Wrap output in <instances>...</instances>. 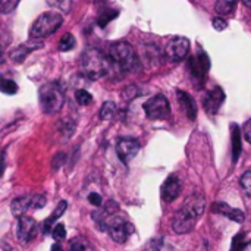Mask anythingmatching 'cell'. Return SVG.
Returning <instances> with one entry per match:
<instances>
[{
  "mask_svg": "<svg viewBox=\"0 0 251 251\" xmlns=\"http://www.w3.org/2000/svg\"><path fill=\"white\" fill-rule=\"evenodd\" d=\"M138 96H140V88L135 85H128L122 90V99L125 101H132Z\"/></svg>",
  "mask_w": 251,
  "mask_h": 251,
  "instance_id": "484cf974",
  "label": "cell"
},
{
  "mask_svg": "<svg viewBox=\"0 0 251 251\" xmlns=\"http://www.w3.org/2000/svg\"><path fill=\"white\" fill-rule=\"evenodd\" d=\"M88 201H90V204H93V206H96V207H100V206L103 204V199H101V196L97 194V193L88 194Z\"/></svg>",
  "mask_w": 251,
  "mask_h": 251,
  "instance_id": "836d02e7",
  "label": "cell"
},
{
  "mask_svg": "<svg viewBox=\"0 0 251 251\" xmlns=\"http://www.w3.org/2000/svg\"><path fill=\"white\" fill-rule=\"evenodd\" d=\"M41 47H43V41H41V40L29 38L28 41H25V43L16 46L15 49H12V50L9 51V57H10V60L15 62V63H22L31 51H34V50H37V49H41Z\"/></svg>",
  "mask_w": 251,
  "mask_h": 251,
  "instance_id": "4fadbf2b",
  "label": "cell"
},
{
  "mask_svg": "<svg viewBox=\"0 0 251 251\" xmlns=\"http://www.w3.org/2000/svg\"><path fill=\"white\" fill-rule=\"evenodd\" d=\"M140 151V143L134 138H121L116 144V154L124 165H128Z\"/></svg>",
  "mask_w": 251,
  "mask_h": 251,
  "instance_id": "7c38bea8",
  "label": "cell"
},
{
  "mask_svg": "<svg viewBox=\"0 0 251 251\" xmlns=\"http://www.w3.org/2000/svg\"><path fill=\"white\" fill-rule=\"evenodd\" d=\"M243 132H244V137L246 140L251 144V118L244 124V128H243Z\"/></svg>",
  "mask_w": 251,
  "mask_h": 251,
  "instance_id": "e575fe53",
  "label": "cell"
},
{
  "mask_svg": "<svg viewBox=\"0 0 251 251\" xmlns=\"http://www.w3.org/2000/svg\"><path fill=\"white\" fill-rule=\"evenodd\" d=\"M235 7H237V1H231V0H218L215 4V9L219 15H231Z\"/></svg>",
  "mask_w": 251,
  "mask_h": 251,
  "instance_id": "7402d4cb",
  "label": "cell"
},
{
  "mask_svg": "<svg viewBox=\"0 0 251 251\" xmlns=\"http://www.w3.org/2000/svg\"><path fill=\"white\" fill-rule=\"evenodd\" d=\"M146 115L149 119L153 121H159V119H165L171 115V104L169 100L163 96V94H156L151 99H149L144 106H143Z\"/></svg>",
  "mask_w": 251,
  "mask_h": 251,
  "instance_id": "ba28073f",
  "label": "cell"
},
{
  "mask_svg": "<svg viewBox=\"0 0 251 251\" xmlns=\"http://www.w3.org/2000/svg\"><path fill=\"white\" fill-rule=\"evenodd\" d=\"M188 69H190V75H191V79L194 81L196 87L201 88L206 81V76L209 74V69H210V60H209L207 53L203 50H199L196 56L190 57Z\"/></svg>",
  "mask_w": 251,
  "mask_h": 251,
  "instance_id": "8992f818",
  "label": "cell"
},
{
  "mask_svg": "<svg viewBox=\"0 0 251 251\" xmlns=\"http://www.w3.org/2000/svg\"><path fill=\"white\" fill-rule=\"evenodd\" d=\"M66 207H68V203L65 201V200H60L59 201V204L56 206V209L53 210V213L50 215V218L49 219H46V222H44V232H51V226H53V224L65 213V210H66Z\"/></svg>",
  "mask_w": 251,
  "mask_h": 251,
  "instance_id": "ac0fdd59",
  "label": "cell"
},
{
  "mask_svg": "<svg viewBox=\"0 0 251 251\" xmlns=\"http://www.w3.org/2000/svg\"><path fill=\"white\" fill-rule=\"evenodd\" d=\"M213 212L218 213V215H224L226 216L228 219H231L232 222L235 224H243L246 221V215L244 212H241L240 209H234L231 207L229 204L224 203V201H218L213 204Z\"/></svg>",
  "mask_w": 251,
  "mask_h": 251,
  "instance_id": "2e32d148",
  "label": "cell"
},
{
  "mask_svg": "<svg viewBox=\"0 0 251 251\" xmlns=\"http://www.w3.org/2000/svg\"><path fill=\"white\" fill-rule=\"evenodd\" d=\"M190 40L185 37H174L165 47V54L171 62H181L188 56Z\"/></svg>",
  "mask_w": 251,
  "mask_h": 251,
  "instance_id": "30bf717a",
  "label": "cell"
},
{
  "mask_svg": "<svg viewBox=\"0 0 251 251\" xmlns=\"http://www.w3.org/2000/svg\"><path fill=\"white\" fill-rule=\"evenodd\" d=\"M116 112H118V107H116V104L113 101H104L101 104V107H100L99 115H100L101 121H110V119L115 118Z\"/></svg>",
  "mask_w": 251,
  "mask_h": 251,
  "instance_id": "ffe728a7",
  "label": "cell"
},
{
  "mask_svg": "<svg viewBox=\"0 0 251 251\" xmlns=\"http://www.w3.org/2000/svg\"><path fill=\"white\" fill-rule=\"evenodd\" d=\"M244 6H246V7H249V9H251V1H250V0H246V1H244Z\"/></svg>",
  "mask_w": 251,
  "mask_h": 251,
  "instance_id": "74e56055",
  "label": "cell"
},
{
  "mask_svg": "<svg viewBox=\"0 0 251 251\" xmlns=\"http://www.w3.org/2000/svg\"><path fill=\"white\" fill-rule=\"evenodd\" d=\"M75 46H76V40H75V37L72 35V34H69V32H66V34H63L62 35V38H60V41H59V50L60 51H69V50H72V49H75Z\"/></svg>",
  "mask_w": 251,
  "mask_h": 251,
  "instance_id": "603a6c76",
  "label": "cell"
},
{
  "mask_svg": "<svg viewBox=\"0 0 251 251\" xmlns=\"http://www.w3.org/2000/svg\"><path fill=\"white\" fill-rule=\"evenodd\" d=\"M51 251H62V247H60V246H57V244H54V246L51 247Z\"/></svg>",
  "mask_w": 251,
  "mask_h": 251,
  "instance_id": "d590c367",
  "label": "cell"
},
{
  "mask_svg": "<svg viewBox=\"0 0 251 251\" xmlns=\"http://www.w3.org/2000/svg\"><path fill=\"white\" fill-rule=\"evenodd\" d=\"M47 203L44 196L40 194H32V196H24L19 199H15L10 204V210L12 215L16 216L18 219L25 216V212H28L29 209H41L44 207Z\"/></svg>",
  "mask_w": 251,
  "mask_h": 251,
  "instance_id": "9c48e42d",
  "label": "cell"
},
{
  "mask_svg": "<svg viewBox=\"0 0 251 251\" xmlns=\"http://www.w3.org/2000/svg\"><path fill=\"white\" fill-rule=\"evenodd\" d=\"M225 101V91L221 87H215L213 90H210L203 100V107L206 110L207 115H216L219 112V109L222 107Z\"/></svg>",
  "mask_w": 251,
  "mask_h": 251,
  "instance_id": "5bb4252c",
  "label": "cell"
},
{
  "mask_svg": "<svg viewBox=\"0 0 251 251\" xmlns=\"http://www.w3.org/2000/svg\"><path fill=\"white\" fill-rule=\"evenodd\" d=\"M16 6H18V1L3 0V1L0 3V10H1V13H9V12H12Z\"/></svg>",
  "mask_w": 251,
  "mask_h": 251,
  "instance_id": "1f68e13d",
  "label": "cell"
},
{
  "mask_svg": "<svg viewBox=\"0 0 251 251\" xmlns=\"http://www.w3.org/2000/svg\"><path fill=\"white\" fill-rule=\"evenodd\" d=\"M49 6H54V7H57L60 12L68 13L69 9H71V6H72V3H71V1H49Z\"/></svg>",
  "mask_w": 251,
  "mask_h": 251,
  "instance_id": "4dcf8cb0",
  "label": "cell"
},
{
  "mask_svg": "<svg viewBox=\"0 0 251 251\" xmlns=\"http://www.w3.org/2000/svg\"><path fill=\"white\" fill-rule=\"evenodd\" d=\"M243 251H251V241H249V243L246 244V247H244V250Z\"/></svg>",
  "mask_w": 251,
  "mask_h": 251,
  "instance_id": "8d00e7d4",
  "label": "cell"
},
{
  "mask_svg": "<svg viewBox=\"0 0 251 251\" xmlns=\"http://www.w3.org/2000/svg\"><path fill=\"white\" fill-rule=\"evenodd\" d=\"M38 100L41 110L47 115H56L60 112L63 103H65V94L63 88L59 82H47L41 85L38 90Z\"/></svg>",
  "mask_w": 251,
  "mask_h": 251,
  "instance_id": "277c9868",
  "label": "cell"
},
{
  "mask_svg": "<svg viewBox=\"0 0 251 251\" xmlns=\"http://www.w3.org/2000/svg\"><path fill=\"white\" fill-rule=\"evenodd\" d=\"M51 237H53L56 241H62V240H65V237H66V229H65V226H63L62 224L54 225V226H53V229H51Z\"/></svg>",
  "mask_w": 251,
  "mask_h": 251,
  "instance_id": "f546056e",
  "label": "cell"
},
{
  "mask_svg": "<svg viewBox=\"0 0 251 251\" xmlns=\"http://www.w3.org/2000/svg\"><path fill=\"white\" fill-rule=\"evenodd\" d=\"M62 22H63V18L59 12H54V10L46 12L34 21V24L29 28V35L31 38H35V40L50 37L60 28Z\"/></svg>",
  "mask_w": 251,
  "mask_h": 251,
  "instance_id": "5b68a950",
  "label": "cell"
},
{
  "mask_svg": "<svg viewBox=\"0 0 251 251\" xmlns=\"http://www.w3.org/2000/svg\"><path fill=\"white\" fill-rule=\"evenodd\" d=\"M110 63V71L128 74L140 66L138 56L134 47L126 41H115L109 46L106 51Z\"/></svg>",
  "mask_w": 251,
  "mask_h": 251,
  "instance_id": "7a4b0ae2",
  "label": "cell"
},
{
  "mask_svg": "<svg viewBox=\"0 0 251 251\" xmlns=\"http://www.w3.org/2000/svg\"><path fill=\"white\" fill-rule=\"evenodd\" d=\"M106 231L109 234V237L118 243V244H124L128 241V238L131 237V234L134 232V226L131 222L125 221L124 218H121L118 213L110 216L107 224H106Z\"/></svg>",
  "mask_w": 251,
  "mask_h": 251,
  "instance_id": "52a82bcc",
  "label": "cell"
},
{
  "mask_svg": "<svg viewBox=\"0 0 251 251\" xmlns=\"http://www.w3.org/2000/svg\"><path fill=\"white\" fill-rule=\"evenodd\" d=\"M240 184H241L243 191L251 199V171H247V172L243 174V176L240 179Z\"/></svg>",
  "mask_w": 251,
  "mask_h": 251,
  "instance_id": "83f0119b",
  "label": "cell"
},
{
  "mask_svg": "<svg viewBox=\"0 0 251 251\" xmlns=\"http://www.w3.org/2000/svg\"><path fill=\"white\" fill-rule=\"evenodd\" d=\"M69 251H94V247L91 246V243L87 238L78 237L71 241Z\"/></svg>",
  "mask_w": 251,
  "mask_h": 251,
  "instance_id": "44dd1931",
  "label": "cell"
},
{
  "mask_svg": "<svg viewBox=\"0 0 251 251\" xmlns=\"http://www.w3.org/2000/svg\"><path fill=\"white\" fill-rule=\"evenodd\" d=\"M206 209V199L201 193L191 194L181 209L176 212V215L172 219V228L176 234H188L194 229L199 218L204 213Z\"/></svg>",
  "mask_w": 251,
  "mask_h": 251,
  "instance_id": "6da1fadb",
  "label": "cell"
},
{
  "mask_svg": "<svg viewBox=\"0 0 251 251\" xmlns=\"http://www.w3.org/2000/svg\"><path fill=\"white\" fill-rule=\"evenodd\" d=\"M75 99H76V101H78L79 106H88L93 101V96L87 90H76Z\"/></svg>",
  "mask_w": 251,
  "mask_h": 251,
  "instance_id": "4316f807",
  "label": "cell"
},
{
  "mask_svg": "<svg viewBox=\"0 0 251 251\" xmlns=\"http://www.w3.org/2000/svg\"><path fill=\"white\" fill-rule=\"evenodd\" d=\"M79 71L85 78L91 81H97L103 78L110 72V63L107 54L96 47L87 49L79 57Z\"/></svg>",
  "mask_w": 251,
  "mask_h": 251,
  "instance_id": "3957f363",
  "label": "cell"
},
{
  "mask_svg": "<svg viewBox=\"0 0 251 251\" xmlns=\"http://www.w3.org/2000/svg\"><path fill=\"white\" fill-rule=\"evenodd\" d=\"M0 90L3 94H7V96H13L18 93V85L15 81L12 79H6V78H1V82H0Z\"/></svg>",
  "mask_w": 251,
  "mask_h": 251,
  "instance_id": "d4e9b609",
  "label": "cell"
},
{
  "mask_svg": "<svg viewBox=\"0 0 251 251\" xmlns=\"http://www.w3.org/2000/svg\"><path fill=\"white\" fill-rule=\"evenodd\" d=\"M212 25H213V28L216 29V31H224V29H226L228 28V22L224 19V18H213V21H212Z\"/></svg>",
  "mask_w": 251,
  "mask_h": 251,
  "instance_id": "d6a6232c",
  "label": "cell"
},
{
  "mask_svg": "<svg viewBox=\"0 0 251 251\" xmlns=\"http://www.w3.org/2000/svg\"><path fill=\"white\" fill-rule=\"evenodd\" d=\"M37 235V222L29 216H22L18 219L16 226V238L21 244L31 243Z\"/></svg>",
  "mask_w": 251,
  "mask_h": 251,
  "instance_id": "8fae6325",
  "label": "cell"
},
{
  "mask_svg": "<svg viewBox=\"0 0 251 251\" xmlns=\"http://www.w3.org/2000/svg\"><path fill=\"white\" fill-rule=\"evenodd\" d=\"M246 240H244V234L240 232L238 235H235V238L232 240V247L229 251H243L246 247Z\"/></svg>",
  "mask_w": 251,
  "mask_h": 251,
  "instance_id": "f1b7e54d",
  "label": "cell"
},
{
  "mask_svg": "<svg viewBox=\"0 0 251 251\" xmlns=\"http://www.w3.org/2000/svg\"><path fill=\"white\" fill-rule=\"evenodd\" d=\"M241 153V132L237 125L232 126V162L235 163Z\"/></svg>",
  "mask_w": 251,
  "mask_h": 251,
  "instance_id": "d6986e66",
  "label": "cell"
},
{
  "mask_svg": "<svg viewBox=\"0 0 251 251\" xmlns=\"http://www.w3.org/2000/svg\"><path fill=\"white\" fill-rule=\"evenodd\" d=\"M176 96H178V101H179V104H181L185 116L190 121H194L196 116H197V104H196L194 99L191 96H188L187 93L181 91V90L176 91Z\"/></svg>",
  "mask_w": 251,
  "mask_h": 251,
  "instance_id": "e0dca14e",
  "label": "cell"
},
{
  "mask_svg": "<svg viewBox=\"0 0 251 251\" xmlns=\"http://www.w3.org/2000/svg\"><path fill=\"white\" fill-rule=\"evenodd\" d=\"M118 15H119V12H118V10H115V9L103 10V12H101V15H100V16H99V19H97L99 26H100V28H104V26H106L110 21H113Z\"/></svg>",
  "mask_w": 251,
  "mask_h": 251,
  "instance_id": "cb8c5ba5",
  "label": "cell"
},
{
  "mask_svg": "<svg viewBox=\"0 0 251 251\" xmlns=\"http://www.w3.org/2000/svg\"><path fill=\"white\" fill-rule=\"evenodd\" d=\"M181 190H182V184H181L179 178L176 175L168 176V179L162 185V199H163V201L165 203H172L174 200H176L179 197Z\"/></svg>",
  "mask_w": 251,
  "mask_h": 251,
  "instance_id": "9a60e30c",
  "label": "cell"
}]
</instances>
